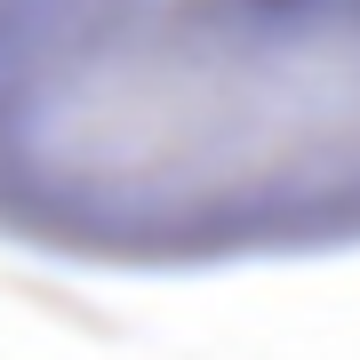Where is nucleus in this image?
<instances>
[{
	"instance_id": "nucleus-1",
	"label": "nucleus",
	"mask_w": 360,
	"mask_h": 360,
	"mask_svg": "<svg viewBox=\"0 0 360 360\" xmlns=\"http://www.w3.org/2000/svg\"><path fill=\"white\" fill-rule=\"evenodd\" d=\"M0 240L136 272L360 248V0H65L0 56Z\"/></svg>"
},
{
	"instance_id": "nucleus-2",
	"label": "nucleus",
	"mask_w": 360,
	"mask_h": 360,
	"mask_svg": "<svg viewBox=\"0 0 360 360\" xmlns=\"http://www.w3.org/2000/svg\"><path fill=\"white\" fill-rule=\"evenodd\" d=\"M56 8H65V0H0V56H8L16 40H32Z\"/></svg>"
}]
</instances>
